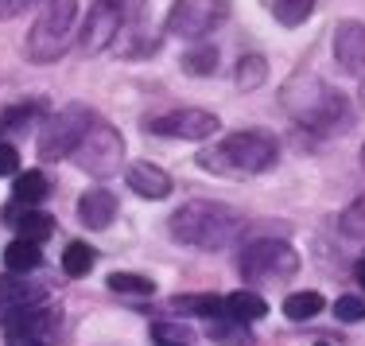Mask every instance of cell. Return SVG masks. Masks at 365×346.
<instances>
[{"label": "cell", "instance_id": "obj_30", "mask_svg": "<svg viewBox=\"0 0 365 346\" xmlns=\"http://www.w3.org/2000/svg\"><path fill=\"white\" fill-rule=\"evenodd\" d=\"M106 4L113 8V12L120 16V20H125V28L128 24L136 20V16H140V8H144V0H106Z\"/></svg>", "mask_w": 365, "mask_h": 346}, {"label": "cell", "instance_id": "obj_13", "mask_svg": "<svg viewBox=\"0 0 365 346\" xmlns=\"http://www.w3.org/2000/svg\"><path fill=\"white\" fill-rule=\"evenodd\" d=\"M78 218H82V226L90 230H106L113 218H117V195L113 191H86L78 198Z\"/></svg>", "mask_w": 365, "mask_h": 346}, {"label": "cell", "instance_id": "obj_34", "mask_svg": "<svg viewBox=\"0 0 365 346\" xmlns=\"http://www.w3.org/2000/svg\"><path fill=\"white\" fill-rule=\"evenodd\" d=\"M354 280H358V284H361V292H365V257H361L358 265H354Z\"/></svg>", "mask_w": 365, "mask_h": 346}, {"label": "cell", "instance_id": "obj_23", "mask_svg": "<svg viewBox=\"0 0 365 346\" xmlns=\"http://www.w3.org/2000/svg\"><path fill=\"white\" fill-rule=\"evenodd\" d=\"M268 8H272V16L280 24L295 28V24H303L311 12H315V0H268Z\"/></svg>", "mask_w": 365, "mask_h": 346}, {"label": "cell", "instance_id": "obj_29", "mask_svg": "<svg viewBox=\"0 0 365 346\" xmlns=\"http://www.w3.org/2000/svg\"><path fill=\"white\" fill-rule=\"evenodd\" d=\"M334 315L342 319V323H361V319H365V304L358 296H338L334 300Z\"/></svg>", "mask_w": 365, "mask_h": 346}, {"label": "cell", "instance_id": "obj_4", "mask_svg": "<svg viewBox=\"0 0 365 346\" xmlns=\"http://www.w3.org/2000/svg\"><path fill=\"white\" fill-rule=\"evenodd\" d=\"M78 16V0H47L28 36V58L31 63H55L66 51V39H71Z\"/></svg>", "mask_w": 365, "mask_h": 346}, {"label": "cell", "instance_id": "obj_11", "mask_svg": "<svg viewBox=\"0 0 365 346\" xmlns=\"http://www.w3.org/2000/svg\"><path fill=\"white\" fill-rule=\"evenodd\" d=\"M125 31V20H120L117 12L106 4V0H98V4L90 8V20H86V31H82V47L90 51V55H98V51H106L113 39Z\"/></svg>", "mask_w": 365, "mask_h": 346}, {"label": "cell", "instance_id": "obj_7", "mask_svg": "<svg viewBox=\"0 0 365 346\" xmlns=\"http://www.w3.org/2000/svg\"><path fill=\"white\" fill-rule=\"evenodd\" d=\"M90 125H93V113L86 106L58 109V113L39 128V156L43 160H66V156H74V148L82 144V136L90 133Z\"/></svg>", "mask_w": 365, "mask_h": 346}, {"label": "cell", "instance_id": "obj_3", "mask_svg": "<svg viewBox=\"0 0 365 346\" xmlns=\"http://www.w3.org/2000/svg\"><path fill=\"white\" fill-rule=\"evenodd\" d=\"M245 233V218L225 203L190 198L171 214V238L195 249H225Z\"/></svg>", "mask_w": 365, "mask_h": 346}, {"label": "cell", "instance_id": "obj_33", "mask_svg": "<svg viewBox=\"0 0 365 346\" xmlns=\"http://www.w3.org/2000/svg\"><path fill=\"white\" fill-rule=\"evenodd\" d=\"M8 346H51V342L39 339V335H8Z\"/></svg>", "mask_w": 365, "mask_h": 346}, {"label": "cell", "instance_id": "obj_37", "mask_svg": "<svg viewBox=\"0 0 365 346\" xmlns=\"http://www.w3.org/2000/svg\"><path fill=\"white\" fill-rule=\"evenodd\" d=\"M319 346H323V342H319Z\"/></svg>", "mask_w": 365, "mask_h": 346}, {"label": "cell", "instance_id": "obj_5", "mask_svg": "<svg viewBox=\"0 0 365 346\" xmlns=\"http://www.w3.org/2000/svg\"><path fill=\"white\" fill-rule=\"evenodd\" d=\"M295 273H299V253L288 241L260 238L241 253V276L249 284H288Z\"/></svg>", "mask_w": 365, "mask_h": 346}, {"label": "cell", "instance_id": "obj_9", "mask_svg": "<svg viewBox=\"0 0 365 346\" xmlns=\"http://www.w3.org/2000/svg\"><path fill=\"white\" fill-rule=\"evenodd\" d=\"M155 136H175V141H206V136L218 133V117L206 113V109H171L163 117H152L148 121Z\"/></svg>", "mask_w": 365, "mask_h": 346}, {"label": "cell", "instance_id": "obj_20", "mask_svg": "<svg viewBox=\"0 0 365 346\" xmlns=\"http://www.w3.org/2000/svg\"><path fill=\"white\" fill-rule=\"evenodd\" d=\"M195 339L198 335L187 323H175V319L152 323V346H195Z\"/></svg>", "mask_w": 365, "mask_h": 346}, {"label": "cell", "instance_id": "obj_27", "mask_svg": "<svg viewBox=\"0 0 365 346\" xmlns=\"http://www.w3.org/2000/svg\"><path fill=\"white\" fill-rule=\"evenodd\" d=\"M264 78H268V63L260 55H245L237 63V86H241V90H257Z\"/></svg>", "mask_w": 365, "mask_h": 346}, {"label": "cell", "instance_id": "obj_19", "mask_svg": "<svg viewBox=\"0 0 365 346\" xmlns=\"http://www.w3.org/2000/svg\"><path fill=\"white\" fill-rule=\"evenodd\" d=\"M16 230H20V238L24 241H47L51 233H55V218H51V214H43V210H28V214H20V218L12 222Z\"/></svg>", "mask_w": 365, "mask_h": 346}, {"label": "cell", "instance_id": "obj_17", "mask_svg": "<svg viewBox=\"0 0 365 346\" xmlns=\"http://www.w3.org/2000/svg\"><path fill=\"white\" fill-rule=\"evenodd\" d=\"M39 245L36 241H24V238H16L12 245L4 249V269L8 273H20V276H28L31 269H39Z\"/></svg>", "mask_w": 365, "mask_h": 346}, {"label": "cell", "instance_id": "obj_31", "mask_svg": "<svg viewBox=\"0 0 365 346\" xmlns=\"http://www.w3.org/2000/svg\"><path fill=\"white\" fill-rule=\"evenodd\" d=\"M20 168V156H16L12 144H0V175H16Z\"/></svg>", "mask_w": 365, "mask_h": 346}, {"label": "cell", "instance_id": "obj_2", "mask_svg": "<svg viewBox=\"0 0 365 346\" xmlns=\"http://www.w3.org/2000/svg\"><path fill=\"white\" fill-rule=\"evenodd\" d=\"M280 160V144L276 136L260 133V128H241V133H230L222 136L218 144L198 152V163L214 175H225V179H253V175H264L268 168H276Z\"/></svg>", "mask_w": 365, "mask_h": 346}, {"label": "cell", "instance_id": "obj_1", "mask_svg": "<svg viewBox=\"0 0 365 346\" xmlns=\"http://www.w3.org/2000/svg\"><path fill=\"white\" fill-rule=\"evenodd\" d=\"M280 101L284 109L292 113L295 125L311 128V133H346L354 125L350 117V101L334 90L330 82H323L319 74H307V71H295L280 90Z\"/></svg>", "mask_w": 365, "mask_h": 346}, {"label": "cell", "instance_id": "obj_8", "mask_svg": "<svg viewBox=\"0 0 365 346\" xmlns=\"http://www.w3.org/2000/svg\"><path fill=\"white\" fill-rule=\"evenodd\" d=\"M230 16L225 0H175L168 12V36L175 39H202Z\"/></svg>", "mask_w": 365, "mask_h": 346}, {"label": "cell", "instance_id": "obj_24", "mask_svg": "<svg viewBox=\"0 0 365 346\" xmlns=\"http://www.w3.org/2000/svg\"><path fill=\"white\" fill-rule=\"evenodd\" d=\"M93 269V249L86 245V241H71L63 253V273L66 276H86Z\"/></svg>", "mask_w": 365, "mask_h": 346}, {"label": "cell", "instance_id": "obj_16", "mask_svg": "<svg viewBox=\"0 0 365 346\" xmlns=\"http://www.w3.org/2000/svg\"><path fill=\"white\" fill-rule=\"evenodd\" d=\"M47 198V175L43 171H24V175H16V183H12V203L16 206H36Z\"/></svg>", "mask_w": 365, "mask_h": 346}, {"label": "cell", "instance_id": "obj_21", "mask_svg": "<svg viewBox=\"0 0 365 346\" xmlns=\"http://www.w3.org/2000/svg\"><path fill=\"white\" fill-rule=\"evenodd\" d=\"M319 311H323V296H319V292H292V296L284 300V315L295 319V323H307Z\"/></svg>", "mask_w": 365, "mask_h": 346}, {"label": "cell", "instance_id": "obj_28", "mask_svg": "<svg viewBox=\"0 0 365 346\" xmlns=\"http://www.w3.org/2000/svg\"><path fill=\"white\" fill-rule=\"evenodd\" d=\"M338 222H342L346 233H354V238H365V195L354 198V203L342 210V218H338Z\"/></svg>", "mask_w": 365, "mask_h": 346}, {"label": "cell", "instance_id": "obj_36", "mask_svg": "<svg viewBox=\"0 0 365 346\" xmlns=\"http://www.w3.org/2000/svg\"><path fill=\"white\" fill-rule=\"evenodd\" d=\"M361 168H365V148H361Z\"/></svg>", "mask_w": 365, "mask_h": 346}, {"label": "cell", "instance_id": "obj_14", "mask_svg": "<svg viewBox=\"0 0 365 346\" xmlns=\"http://www.w3.org/2000/svg\"><path fill=\"white\" fill-rule=\"evenodd\" d=\"M47 300V292L39 284H24V280H0V307L4 311H20V307H39Z\"/></svg>", "mask_w": 365, "mask_h": 346}, {"label": "cell", "instance_id": "obj_26", "mask_svg": "<svg viewBox=\"0 0 365 346\" xmlns=\"http://www.w3.org/2000/svg\"><path fill=\"white\" fill-rule=\"evenodd\" d=\"M182 71L195 74V78H206L218 71V47H195L187 58H182Z\"/></svg>", "mask_w": 365, "mask_h": 346}, {"label": "cell", "instance_id": "obj_12", "mask_svg": "<svg viewBox=\"0 0 365 346\" xmlns=\"http://www.w3.org/2000/svg\"><path fill=\"white\" fill-rule=\"evenodd\" d=\"M128 179V191H136L140 198H168L171 195V175L155 163H133L125 171Z\"/></svg>", "mask_w": 365, "mask_h": 346}, {"label": "cell", "instance_id": "obj_35", "mask_svg": "<svg viewBox=\"0 0 365 346\" xmlns=\"http://www.w3.org/2000/svg\"><path fill=\"white\" fill-rule=\"evenodd\" d=\"M361 101H365V82H361Z\"/></svg>", "mask_w": 365, "mask_h": 346}, {"label": "cell", "instance_id": "obj_25", "mask_svg": "<svg viewBox=\"0 0 365 346\" xmlns=\"http://www.w3.org/2000/svg\"><path fill=\"white\" fill-rule=\"evenodd\" d=\"M109 288L120 292V296H152L155 284L148 276H136V273H109Z\"/></svg>", "mask_w": 365, "mask_h": 346}, {"label": "cell", "instance_id": "obj_22", "mask_svg": "<svg viewBox=\"0 0 365 346\" xmlns=\"http://www.w3.org/2000/svg\"><path fill=\"white\" fill-rule=\"evenodd\" d=\"M171 311L218 319V315H225V300H218V296H175V300H171Z\"/></svg>", "mask_w": 365, "mask_h": 346}, {"label": "cell", "instance_id": "obj_15", "mask_svg": "<svg viewBox=\"0 0 365 346\" xmlns=\"http://www.w3.org/2000/svg\"><path fill=\"white\" fill-rule=\"evenodd\" d=\"M225 315L241 319V323H257V319L268 315V304L257 296V292L241 288V292H233V296H225Z\"/></svg>", "mask_w": 365, "mask_h": 346}, {"label": "cell", "instance_id": "obj_10", "mask_svg": "<svg viewBox=\"0 0 365 346\" xmlns=\"http://www.w3.org/2000/svg\"><path fill=\"white\" fill-rule=\"evenodd\" d=\"M334 63L342 74H354V78L365 74V24L361 20H342L334 28Z\"/></svg>", "mask_w": 365, "mask_h": 346}, {"label": "cell", "instance_id": "obj_18", "mask_svg": "<svg viewBox=\"0 0 365 346\" xmlns=\"http://www.w3.org/2000/svg\"><path fill=\"white\" fill-rule=\"evenodd\" d=\"M210 339L222 342V346H249L253 335H249V323H241V319H233V315H218L210 323Z\"/></svg>", "mask_w": 365, "mask_h": 346}, {"label": "cell", "instance_id": "obj_32", "mask_svg": "<svg viewBox=\"0 0 365 346\" xmlns=\"http://www.w3.org/2000/svg\"><path fill=\"white\" fill-rule=\"evenodd\" d=\"M28 4H36V0H0V20H12V16L28 12Z\"/></svg>", "mask_w": 365, "mask_h": 346}, {"label": "cell", "instance_id": "obj_6", "mask_svg": "<svg viewBox=\"0 0 365 346\" xmlns=\"http://www.w3.org/2000/svg\"><path fill=\"white\" fill-rule=\"evenodd\" d=\"M71 160H78V168L90 171V175L98 179H109L120 171V160H125V141H120V133L106 121H93L90 133L82 136V144L74 148Z\"/></svg>", "mask_w": 365, "mask_h": 346}]
</instances>
